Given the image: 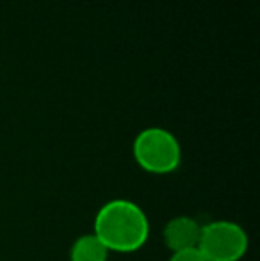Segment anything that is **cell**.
I'll list each match as a JSON object with an SVG mask.
<instances>
[{
  "instance_id": "4",
  "label": "cell",
  "mask_w": 260,
  "mask_h": 261,
  "mask_svg": "<svg viewBox=\"0 0 260 261\" xmlns=\"http://www.w3.org/2000/svg\"><path fill=\"white\" fill-rule=\"evenodd\" d=\"M201 226L189 217H177L164 227V242L173 252L196 249Z\"/></svg>"
},
{
  "instance_id": "5",
  "label": "cell",
  "mask_w": 260,
  "mask_h": 261,
  "mask_svg": "<svg viewBox=\"0 0 260 261\" xmlns=\"http://www.w3.org/2000/svg\"><path fill=\"white\" fill-rule=\"evenodd\" d=\"M107 247L94 234H84L73 244L69 259L72 261H107Z\"/></svg>"
},
{
  "instance_id": "6",
  "label": "cell",
  "mask_w": 260,
  "mask_h": 261,
  "mask_svg": "<svg viewBox=\"0 0 260 261\" xmlns=\"http://www.w3.org/2000/svg\"><path fill=\"white\" fill-rule=\"evenodd\" d=\"M170 261H205V258L200 254L198 249H187V251L173 252Z\"/></svg>"
},
{
  "instance_id": "3",
  "label": "cell",
  "mask_w": 260,
  "mask_h": 261,
  "mask_svg": "<svg viewBox=\"0 0 260 261\" xmlns=\"http://www.w3.org/2000/svg\"><path fill=\"white\" fill-rule=\"evenodd\" d=\"M134 155L143 169L153 174H166L180 164V148L171 134L160 128H150L139 134L134 144Z\"/></svg>"
},
{
  "instance_id": "2",
  "label": "cell",
  "mask_w": 260,
  "mask_h": 261,
  "mask_svg": "<svg viewBox=\"0 0 260 261\" xmlns=\"http://www.w3.org/2000/svg\"><path fill=\"white\" fill-rule=\"evenodd\" d=\"M196 249L205 261H239L246 254L248 237L235 222L218 220L201 227Z\"/></svg>"
},
{
  "instance_id": "1",
  "label": "cell",
  "mask_w": 260,
  "mask_h": 261,
  "mask_svg": "<svg viewBox=\"0 0 260 261\" xmlns=\"http://www.w3.org/2000/svg\"><path fill=\"white\" fill-rule=\"evenodd\" d=\"M148 234V219L132 201H109L94 219V237L107 247V251L134 252L146 244Z\"/></svg>"
}]
</instances>
